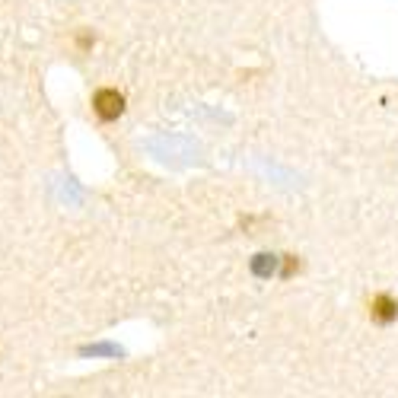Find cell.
I'll return each mask as SVG.
<instances>
[{
    "mask_svg": "<svg viewBox=\"0 0 398 398\" xmlns=\"http://www.w3.org/2000/svg\"><path fill=\"white\" fill-rule=\"evenodd\" d=\"M370 312H373V319L376 322H382V325H386V322H392L398 316V303L395 300H392V296H376V300H373V306H370Z\"/></svg>",
    "mask_w": 398,
    "mask_h": 398,
    "instance_id": "2",
    "label": "cell"
},
{
    "mask_svg": "<svg viewBox=\"0 0 398 398\" xmlns=\"http://www.w3.org/2000/svg\"><path fill=\"white\" fill-rule=\"evenodd\" d=\"M93 109L102 122H112V118H118L124 112V96L115 93V89H99L93 99Z\"/></svg>",
    "mask_w": 398,
    "mask_h": 398,
    "instance_id": "1",
    "label": "cell"
}]
</instances>
